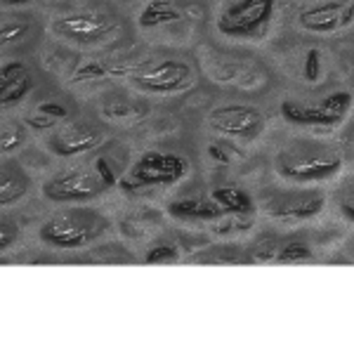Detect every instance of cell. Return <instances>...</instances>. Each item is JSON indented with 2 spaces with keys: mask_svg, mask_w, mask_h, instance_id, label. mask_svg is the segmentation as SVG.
<instances>
[{
  "mask_svg": "<svg viewBox=\"0 0 354 354\" xmlns=\"http://www.w3.org/2000/svg\"><path fill=\"white\" fill-rule=\"evenodd\" d=\"M274 168L279 177L293 182V185H312V182L330 180L340 173L342 153L338 147L322 140H300L288 142L277 151Z\"/></svg>",
  "mask_w": 354,
  "mask_h": 354,
  "instance_id": "1",
  "label": "cell"
},
{
  "mask_svg": "<svg viewBox=\"0 0 354 354\" xmlns=\"http://www.w3.org/2000/svg\"><path fill=\"white\" fill-rule=\"evenodd\" d=\"M109 230V220L93 208H62L38 230V239L55 250H81L100 241Z\"/></svg>",
  "mask_w": 354,
  "mask_h": 354,
  "instance_id": "2",
  "label": "cell"
},
{
  "mask_svg": "<svg viewBox=\"0 0 354 354\" xmlns=\"http://www.w3.org/2000/svg\"><path fill=\"white\" fill-rule=\"evenodd\" d=\"M106 177L97 165H71L57 170L43 182V196L53 203H85L109 189Z\"/></svg>",
  "mask_w": 354,
  "mask_h": 354,
  "instance_id": "3",
  "label": "cell"
},
{
  "mask_svg": "<svg viewBox=\"0 0 354 354\" xmlns=\"http://www.w3.org/2000/svg\"><path fill=\"white\" fill-rule=\"evenodd\" d=\"M189 173V163L173 151H145L128 170L121 182L123 192L151 189V187H173Z\"/></svg>",
  "mask_w": 354,
  "mask_h": 354,
  "instance_id": "4",
  "label": "cell"
},
{
  "mask_svg": "<svg viewBox=\"0 0 354 354\" xmlns=\"http://www.w3.org/2000/svg\"><path fill=\"white\" fill-rule=\"evenodd\" d=\"M326 208L324 189H305V187H288V189H272L262 196V210L281 225H298L314 220Z\"/></svg>",
  "mask_w": 354,
  "mask_h": 354,
  "instance_id": "5",
  "label": "cell"
},
{
  "mask_svg": "<svg viewBox=\"0 0 354 354\" xmlns=\"http://www.w3.org/2000/svg\"><path fill=\"white\" fill-rule=\"evenodd\" d=\"M354 104V97L347 90H335L324 97L319 104H305V102L283 100L281 116L298 128H335L347 118Z\"/></svg>",
  "mask_w": 354,
  "mask_h": 354,
  "instance_id": "6",
  "label": "cell"
},
{
  "mask_svg": "<svg viewBox=\"0 0 354 354\" xmlns=\"http://www.w3.org/2000/svg\"><path fill=\"white\" fill-rule=\"evenodd\" d=\"M277 0H236L218 17V31L227 38L250 41L270 26Z\"/></svg>",
  "mask_w": 354,
  "mask_h": 354,
  "instance_id": "7",
  "label": "cell"
},
{
  "mask_svg": "<svg viewBox=\"0 0 354 354\" xmlns=\"http://www.w3.org/2000/svg\"><path fill=\"white\" fill-rule=\"evenodd\" d=\"M192 83H194V71L182 59L153 62V64L145 66L133 76V85L140 93L156 95V97L185 93L187 88H192Z\"/></svg>",
  "mask_w": 354,
  "mask_h": 354,
  "instance_id": "8",
  "label": "cell"
},
{
  "mask_svg": "<svg viewBox=\"0 0 354 354\" xmlns=\"http://www.w3.org/2000/svg\"><path fill=\"white\" fill-rule=\"evenodd\" d=\"M57 38L76 45H100L116 31V19L104 12H73L50 21Z\"/></svg>",
  "mask_w": 354,
  "mask_h": 354,
  "instance_id": "9",
  "label": "cell"
},
{
  "mask_svg": "<svg viewBox=\"0 0 354 354\" xmlns=\"http://www.w3.org/2000/svg\"><path fill=\"white\" fill-rule=\"evenodd\" d=\"M208 128L234 140H253L265 130V116L258 106L222 104L208 113Z\"/></svg>",
  "mask_w": 354,
  "mask_h": 354,
  "instance_id": "10",
  "label": "cell"
},
{
  "mask_svg": "<svg viewBox=\"0 0 354 354\" xmlns=\"http://www.w3.org/2000/svg\"><path fill=\"white\" fill-rule=\"evenodd\" d=\"M295 19L307 33H317V36L338 33L354 21V0H324L317 5H307Z\"/></svg>",
  "mask_w": 354,
  "mask_h": 354,
  "instance_id": "11",
  "label": "cell"
},
{
  "mask_svg": "<svg viewBox=\"0 0 354 354\" xmlns=\"http://www.w3.org/2000/svg\"><path fill=\"white\" fill-rule=\"evenodd\" d=\"M104 137L106 135L100 125L76 121L55 130V135L48 140V147L57 156H78V153L97 149L104 142Z\"/></svg>",
  "mask_w": 354,
  "mask_h": 354,
  "instance_id": "12",
  "label": "cell"
},
{
  "mask_svg": "<svg viewBox=\"0 0 354 354\" xmlns=\"http://www.w3.org/2000/svg\"><path fill=\"white\" fill-rule=\"evenodd\" d=\"M33 76L24 62H5L0 68V104L15 106L31 93Z\"/></svg>",
  "mask_w": 354,
  "mask_h": 354,
  "instance_id": "13",
  "label": "cell"
},
{
  "mask_svg": "<svg viewBox=\"0 0 354 354\" xmlns=\"http://www.w3.org/2000/svg\"><path fill=\"white\" fill-rule=\"evenodd\" d=\"M168 215L175 220L182 222H210V220H220L227 215V210L210 198H198V196H189V198H177V201L168 203Z\"/></svg>",
  "mask_w": 354,
  "mask_h": 354,
  "instance_id": "14",
  "label": "cell"
},
{
  "mask_svg": "<svg viewBox=\"0 0 354 354\" xmlns=\"http://www.w3.org/2000/svg\"><path fill=\"white\" fill-rule=\"evenodd\" d=\"M28 187H31V177L26 170L15 161H5L0 170V205L8 208L17 203L28 192Z\"/></svg>",
  "mask_w": 354,
  "mask_h": 354,
  "instance_id": "15",
  "label": "cell"
},
{
  "mask_svg": "<svg viewBox=\"0 0 354 354\" xmlns=\"http://www.w3.org/2000/svg\"><path fill=\"white\" fill-rule=\"evenodd\" d=\"M210 196H213L227 213H234V215H248V213H253V208H255L250 194L241 189V187H232V185L215 187Z\"/></svg>",
  "mask_w": 354,
  "mask_h": 354,
  "instance_id": "16",
  "label": "cell"
},
{
  "mask_svg": "<svg viewBox=\"0 0 354 354\" xmlns=\"http://www.w3.org/2000/svg\"><path fill=\"white\" fill-rule=\"evenodd\" d=\"M31 17H5L3 19V28H0V43H3V48H10L12 43H24L31 38L33 33V24Z\"/></svg>",
  "mask_w": 354,
  "mask_h": 354,
  "instance_id": "17",
  "label": "cell"
},
{
  "mask_svg": "<svg viewBox=\"0 0 354 354\" xmlns=\"http://www.w3.org/2000/svg\"><path fill=\"white\" fill-rule=\"evenodd\" d=\"M335 205H338L340 215L345 218L350 225H354V175L345 177L338 185V189L333 194Z\"/></svg>",
  "mask_w": 354,
  "mask_h": 354,
  "instance_id": "18",
  "label": "cell"
},
{
  "mask_svg": "<svg viewBox=\"0 0 354 354\" xmlns=\"http://www.w3.org/2000/svg\"><path fill=\"white\" fill-rule=\"evenodd\" d=\"M173 17H177V12L173 10V5H170V0H156V3H151L142 12V26H149V28L158 26L163 21H170Z\"/></svg>",
  "mask_w": 354,
  "mask_h": 354,
  "instance_id": "19",
  "label": "cell"
},
{
  "mask_svg": "<svg viewBox=\"0 0 354 354\" xmlns=\"http://www.w3.org/2000/svg\"><path fill=\"white\" fill-rule=\"evenodd\" d=\"M24 140H26V128H24V125L17 123V121H5L3 123V142H0L3 153L17 151L21 145H24Z\"/></svg>",
  "mask_w": 354,
  "mask_h": 354,
  "instance_id": "20",
  "label": "cell"
},
{
  "mask_svg": "<svg viewBox=\"0 0 354 354\" xmlns=\"http://www.w3.org/2000/svg\"><path fill=\"white\" fill-rule=\"evenodd\" d=\"M277 262H302V260H312V250L307 243L302 241H290L286 245H281L277 255H274Z\"/></svg>",
  "mask_w": 354,
  "mask_h": 354,
  "instance_id": "21",
  "label": "cell"
},
{
  "mask_svg": "<svg viewBox=\"0 0 354 354\" xmlns=\"http://www.w3.org/2000/svg\"><path fill=\"white\" fill-rule=\"evenodd\" d=\"M177 260V248L175 245H153L147 253V262L149 265H161V262H175Z\"/></svg>",
  "mask_w": 354,
  "mask_h": 354,
  "instance_id": "22",
  "label": "cell"
},
{
  "mask_svg": "<svg viewBox=\"0 0 354 354\" xmlns=\"http://www.w3.org/2000/svg\"><path fill=\"white\" fill-rule=\"evenodd\" d=\"M17 236H19V227H17V222L5 220L3 222V236H0V245H3V250H8L10 245L17 241Z\"/></svg>",
  "mask_w": 354,
  "mask_h": 354,
  "instance_id": "23",
  "label": "cell"
},
{
  "mask_svg": "<svg viewBox=\"0 0 354 354\" xmlns=\"http://www.w3.org/2000/svg\"><path fill=\"white\" fill-rule=\"evenodd\" d=\"M38 111L45 113V116H50V118H66L68 116L66 106L57 104V102H43V104H38Z\"/></svg>",
  "mask_w": 354,
  "mask_h": 354,
  "instance_id": "24",
  "label": "cell"
},
{
  "mask_svg": "<svg viewBox=\"0 0 354 354\" xmlns=\"http://www.w3.org/2000/svg\"><path fill=\"white\" fill-rule=\"evenodd\" d=\"M26 3H33V0H3L5 8H10V5H26Z\"/></svg>",
  "mask_w": 354,
  "mask_h": 354,
  "instance_id": "25",
  "label": "cell"
},
{
  "mask_svg": "<svg viewBox=\"0 0 354 354\" xmlns=\"http://www.w3.org/2000/svg\"><path fill=\"white\" fill-rule=\"evenodd\" d=\"M347 250H350V255L354 258V236L350 239V241H347Z\"/></svg>",
  "mask_w": 354,
  "mask_h": 354,
  "instance_id": "26",
  "label": "cell"
},
{
  "mask_svg": "<svg viewBox=\"0 0 354 354\" xmlns=\"http://www.w3.org/2000/svg\"><path fill=\"white\" fill-rule=\"evenodd\" d=\"M350 151H352V158H354V140H352V147H350Z\"/></svg>",
  "mask_w": 354,
  "mask_h": 354,
  "instance_id": "27",
  "label": "cell"
}]
</instances>
